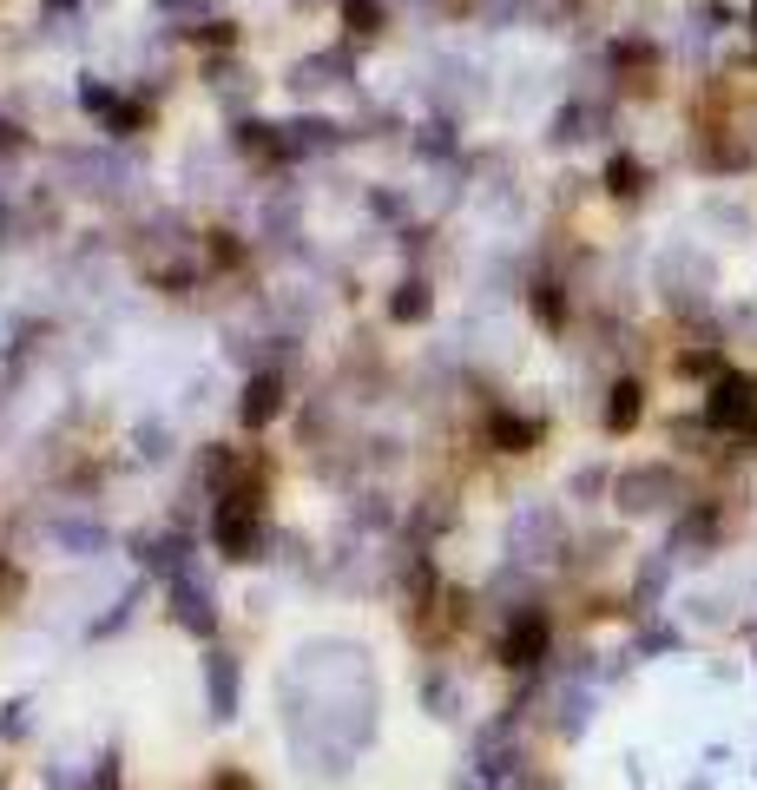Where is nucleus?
Segmentation results:
<instances>
[{
  "instance_id": "nucleus-1",
  "label": "nucleus",
  "mask_w": 757,
  "mask_h": 790,
  "mask_svg": "<svg viewBox=\"0 0 757 790\" xmlns=\"http://www.w3.org/2000/svg\"><path fill=\"white\" fill-rule=\"evenodd\" d=\"M718 415L757 428V389H751V382H725V389H718Z\"/></svg>"
}]
</instances>
